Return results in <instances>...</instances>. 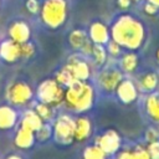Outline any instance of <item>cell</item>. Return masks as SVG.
Here are the masks:
<instances>
[{
	"instance_id": "obj_18",
	"label": "cell",
	"mask_w": 159,
	"mask_h": 159,
	"mask_svg": "<svg viewBox=\"0 0 159 159\" xmlns=\"http://www.w3.org/2000/svg\"><path fill=\"white\" fill-rule=\"evenodd\" d=\"M35 140H36L35 139V133L32 130L19 127V129L16 130V134H15L14 143L20 149H30L34 145Z\"/></svg>"
},
{
	"instance_id": "obj_10",
	"label": "cell",
	"mask_w": 159,
	"mask_h": 159,
	"mask_svg": "<svg viewBox=\"0 0 159 159\" xmlns=\"http://www.w3.org/2000/svg\"><path fill=\"white\" fill-rule=\"evenodd\" d=\"M68 68L71 70L73 77L80 81H88L91 77V67L89 65L81 58L80 56H71L67 62Z\"/></svg>"
},
{
	"instance_id": "obj_20",
	"label": "cell",
	"mask_w": 159,
	"mask_h": 159,
	"mask_svg": "<svg viewBox=\"0 0 159 159\" xmlns=\"http://www.w3.org/2000/svg\"><path fill=\"white\" fill-rule=\"evenodd\" d=\"M119 65L123 73H133L138 67V56L134 52H127L122 55Z\"/></svg>"
},
{
	"instance_id": "obj_33",
	"label": "cell",
	"mask_w": 159,
	"mask_h": 159,
	"mask_svg": "<svg viewBox=\"0 0 159 159\" xmlns=\"http://www.w3.org/2000/svg\"><path fill=\"white\" fill-rule=\"evenodd\" d=\"M117 159H133L132 155V149H123L118 153Z\"/></svg>"
},
{
	"instance_id": "obj_19",
	"label": "cell",
	"mask_w": 159,
	"mask_h": 159,
	"mask_svg": "<svg viewBox=\"0 0 159 159\" xmlns=\"http://www.w3.org/2000/svg\"><path fill=\"white\" fill-rule=\"evenodd\" d=\"M42 123H43V120L40 118V116L34 109H27L26 112H24V114L20 119V127L30 129L34 133L42 125Z\"/></svg>"
},
{
	"instance_id": "obj_39",
	"label": "cell",
	"mask_w": 159,
	"mask_h": 159,
	"mask_svg": "<svg viewBox=\"0 0 159 159\" xmlns=\"http://www.w3.org/2000/svg\"><path fill=\"white\" fill-rule=\"evenodd\" d=\"M137 1H139V0H137Z\"/></svg>"
},
{
	"instance_id": "obj_26",
	"label": "cell",
	"mask_w": 159,
	"mask_h": 159,
	"mask_svg": "<svg viewBox=\"0 0 159 159\" xmlns=\"http://www.w3.org/2000/svg\"><path fill=\"white\" fill-rule=\"evenodd\" d=\"M52 137V125L48 122H43L42 125L35 132V139L39 142H46Z\"/></svg>"
},
{
	"instance_id": "obj_40",
	"label": "cell",
	"mask_w": 159,
	"mask_h": 159,
	"mask_svg": "<svg viewBox=\"0 0 159 159\" xmlns=\"http://www.w3.org/2000/svg\"><path fill=\"white\" fill-rule=\"evenodd\" d=\"M157 159H159V158H157Z\"/></svg>"
},
{
	"instance_id": "obj_37",
	"label": "cell",
	"mask_w": 159,
	"mask_h": 159,
	"mask_svg": "<svg viewBox=\"0 0 159 159\" xmlns=\"http://www.w3.org/2000/svg\"><path fill=\"white\" fill-rule=\"evenodd\" d=\"M149 2H152L153 5H155L157 7H159V0H149Z\"/></svg>"
},
{
	"instance_id": "obj_27",
	"label": "cell",
	"mask_w": 159,
	"mask_h": 159,
	"mask_svg": "<svg viewBox=\"0 0 159 159\" xmlns=\"http://www.w3.org/2000/svg\"><path fill=\"white\" fill-rule=\"evenodd\" d=\"M106 45H107L106 50H107V52H108L112 57H118V56L122 53V46H120L119 43H117L114 40H109Z\"/></svg>"
},
{
	"instance_id": "obj_15",
	"label": "cell",
	"mask_w": 159,
	"mask_h": 159,
	"mask_svg": "<svg viewBox=\"0 0 159 159\" xmlns=\"http://www.w3.org/2000/svg\"><path fill=\"white\" fill-rule=\"evenodd\" d=\"M30 35H31L30 27L24 21H16V22L11 24V26L9 27L10 39L17 43H24V42L29 41Z\"/></svg>"
},
{
	"instance_id": "obj_11",
	"label": "cell",
	"mask_w": 159,
	"mask_h": 159,
	"mask_svg": "<svg viewBox=\"0 0 159 159\" xmlns=\"http://www.w3.org/2000/svg\"><path fill=\"white\" fill-rule=\"evenodd\" d=\"M0 57L5 62H15L21 57V51H20V43L12 41L11 39L5 40L0 43Z\"/></svg>"
},
{
	"instance_id": "obj_29",
	"label": "cell",
	"mask_w": 159,
	"mask_h": 159,
	"mask_svg": "<svg viewBox=\"0 0 159 159\" xmlns=\"http://www.w3.org/2000/svg\"><path fill=\"white\" fill-rule=\"evenodd\" d=\"M132 155H133V159H150L147 148L142 145H137L135 148H133Z\"/></svg>"
},
{
	"instance_id": "obj_16",
	"label": "cell",
	"mask_w": 159,
	"mask_h": 159,
	"mask_svg": "<svg viewBox=\"0 0 159 159\" xmlns=\"http://www.w3.org/2000/svg\"><path fill=\"white\" fill-rule=\"evenodd\" d=\"M17 112L14 109V107L2 104L0 106V129L7 130L12 129L17 123Z\"/></svg>"
},
{
	"instance_id": "obj_36",
	"label": "cell",
	"mask_w": 159,
	"mask_h": 159,
	"mask_svg": "<svg viewBox=\"0 0 159 159\" xmlns=\"http://www.w3.org/2000/svg\"><path fill=\"white\" fill-rule=\"evenodd\" d=\"M6 159H22L20 155H17V154H10Z\"/></svg>"
},
{
	"instance_id": "obj_32",
	"label": "cell",
	"mask_w": 159,
	"mask_h": 159,
	"mask_svg": "<svg viewBox=\"0 0 159 159\" xmlns=\"http://www.w3.org/2000/svg\"><path fill=\"white\" fill-rule=\"evenodd\" d=\"M26 7H27V10L30 11V12H37L39 11V2L36 1V0H29L27 2H26Z\"/></svg>"
},
{
	"instance_id": "obj_35",
	"label": "cell",
	"mask_w": 159,
	"mask_h": 159,
	"mask_svg": "<svg viewBox=\"0 0 159 159\" xmlns=\"http://www.w3.org/2000/svg\"><path fill=\"white\" fill-rule=\"evenodd\" d=\"M118 5L123 9H127L130 5V0H118Z\"/></svg>"
},
{
	"instance_id": "obj_6",
	"label": "cell",
	"mask_w": 159,
	"mask_h": 159,
	"mask_svg": "<svg viewBox=\"0 0 159 159\" xmlns=\"http://www.w3.org/2000/svg\"><path fill=\"white\" fill-rule=\"evenodd\" d=\"M34 97V91L29 83L24 81H12L7 84L5 89V98L11 106L22 107L31 102Z\"/></svg>"
},
{
	"instance_id": "obj_5",
	"label": "cell",
	"mask_w": 159,
	"mask_h": 159,
	"mask_svg": "<svg viewBox=\"0 0 159 159\" xmlns=\"http://www.w3.org/2000/svg\"><path fill=\"white\" fill-rule=\"evenodd\" d=\"M52 122V138L55 139V142L62 145L71 144L75 140V119L70 114H61Z\"/></svg>"
},
{
	"instance_id": "obj_23",
	"label": "cell",
	"mask_w": 159,
	"mask_h": 159,
	"mask_svg": "<svg viewBox=\"0 0 159 159\" xmlns=\"http://www.w3.org/2000/svg\"><path fill=\"white\" fill-rule=\"evenodd\" d=\"M55 80H56L62 87H65V88H66L67 86H70L73 81H76V78L73 77V75H72V72H71V70L68 68L67 65H65L60 71L56 72Z\"/></svg>"
},
{
	"instance_id": "obj_24",
	"label": "cell",
	"mask_w": 159,
	"mask_h": 159,
	"mask_svg": "<svg viewBox=\"0 0 159 159\" xmlns=\"http://www.w3.org/2000/svg\"><path fill=\"white\" fill-rule=\"evenodd\" d=\"M107 50L104 47V45H98V43H93V48H92V53L91 56L93 57L94 62L97 66H102L107 62Z\"/></svg>"
},
{
	"instance_id": "obj_17",
	"label": "cell",
	"mask_w": 159,
	"mask_h": 159,
	"mask_svg": "<svg viewBox=\"0 0 159 159\" xmlns=\"http://www.w3.org/2000/svg\"><path fill=\"white\" fill-rule=\"evenodd\" d=\"M89 40L93 43L98 45H106L109 41L111 34L107 29V26L102 22H93L89 27Z\"/></svg>"
},
{
	"instance_id": "obj_14",
	"label": "cell",
	"mask_w": 159,
	"mask_h": 159,
	"mask_svg": "<svg viewBox=\"0 0 159 159\" xmlns=\"http://www.w3.org/2000/svg\"><path fill=\"white\" fill-rule=\"evenodd\" d=\"M92 133V123L89 118L81 116L75 119V129H73V139L76 142H83L89 138Z\"/></svg>"
},
{
	"instance_id": "obj_1",
	"label": "cell",
	"mask_w": 159,
	"mask_h": 159,
	"mask_svg": "<svg viewBox=\"0 0 159 159\" xmlns=\"http://www.w3.org/2000/svg\"><path fill=\"white\" fill-rule=\"evenodd\" d=\"M111 37L127 50H137L142 46L145 32L143 25L129 15H123L113 24Z\"/></svg>"
},
{
	"instance_id": "obj_21",
	"label": "cell",
	"mask_w": 159,
	"mask_h": 159,
	"mask_svg": "<svg viewBox=\"0 0 159 159\" xmlns=\"http://www.w3.org/2000/svg\"><path fill=\"white\" fill-rule=\"evenodd\" d=\"M88 40H89V37L87 36V34L83 30H73L68 36V42H70L71 47L75 50H78V51L84 46V43Z\"/></svg>"
},
{
	"instance_id": "obj_31",
	"label": "cell",
	"mask_w": 159,
	"mask_h": 159,
	"mask_svg": "<svg viewBox=\"0 0 159 159\" xmlns=\"http://www.w3.org/2000/svg\"><path fill=\"white\" fill-rule=\"evenodd\" d=\"M144 137H145V140H147L148 143L154 142V140H159V132H158L155 128H149V129L145 132Z\"/></svg>"
},
{
	"instance_id": "obj_22",
	"label": "cell",
	"mask_w": 159,
	"mask_h": 159,
	"mask_svg": "<svg viewBox=\"0 0 159 159\" xmlns=\"http://www.w3.org/2000/svg\"><path fill=\"white\" fill-rule=\"evenodd\" d=\"M34 111L40 116V118L43 120V122H52L55 119V109L50 104H46V103H42V102H37Z\"/></svg>"
},
{
	"instance_id": "obj_8",
	"label": "cell",
	"mask_w": 159,
	"mask_h": 159,
	"mask_svg": "<svg viewBox=\"0 0 159 159\" xmlns=\"http://www.w3.org/2000/svg\"><path fill=\"white\" fill-rule=\"evenodd\" d=\"M96 144L107 155H112V154H114L119 150L122 140H120V135L114 129H108L97 138Z\"/></svg>"
},
{
	"instance_id": "obj_7",
	"label": "cell",
	"mask_w": 159,
	"mask_h": 159,
	"mask_svg": "<svg viewBox=\"0 0 159 159\" xmlns=\"http://www.w3.org/2000/svg\"><path fill=\"white\" fill-rule=\"evenodd\" d=\"M123 78L124 77L122 70H118L116 67H106L98 73L97 84L102 91L107 93H112L116 91L117 86Z\"/></svg>"
},
{
	"instance_id": "obj_12",
	"label": "cell",
	"mask_w": 159,
	"mask_h": 159,
	"mask_svg": "<svg viewBox=\"0 0 159 159\" xmlns=\"http://www.w3.org/2000/svg\"><path fill=\"white\" fill-rule=\"evenodd\" d=\"M144 111L147 117L153 122L159 124V91L148 93L144 101Z\"/></svg>"
},
{
	"instance_id": "obj_3",
	"label": "cell",
	"mask_w": 159,
	"mask_h": 159,
	"mask_svg": "<svg viewBox=\"0 0 159 159\" xmlns=\"http://www.w3.org/2000/svg\"><path fill=\"white\" fill-rule=\"evenodd\" d=\"M36 96L39 102L46 103L55 107L63 104L65 98V87H62L55 78H47L40 82L36 89Z\"/></svg>"
},
{
	"instance_id": "obj_25",
	"label": "cell",
	"mask_w": 159,
	"mask_h": 159,
	"mask_svg": "<svg viewBox=\"0 0 159 159\" xmlns=\"http://www.w3.org/2000/svg\"><path fill=\"white\" fill-rule=\"evenodd\" d=\"M83 159H107V154L97 144H93L83 150Z\"/></svg>"
},
{
	"instance_id": "obj_4",
	"label": "cell",
	"mask_w": 159,
	"mask_h": 159,
	"mask_svg": "<svg viewBox=\"0 0 159 159\" xmlns=\"http://www.w3.org/2000/svg\"><path fill=\"white\" fill-rule=\"evenodd\" d=\"M67 16L66 0H45L41 7V19L48 27L57 29L65 21Z\"/></svg>"
},
{
	"instance_id": "obj_30",
	"label": "cell",
	"mask_w": 159,
	"mask_h": 159,
	"mask_svg": "<svg viewBox=\"0 0 159 159\" xmlns=\"http://www.w3.org/2000/svg\"><path fill=\"white\" fill-rule=\"evenodd\" d=\"M145 148L148 150V154H149L150 159L159 158V140H154V142L148 143V145Z\"/></svg>"
},
{
	"instance_id": "obj_13",
	"label": "cell",
	"mask_w": 159,
	"mask_h": 159,
	"mask_svg": "<svg viewBox=\"0 0 159 159\" xmlns=\"http://www.w3.org/2000/svg\"><path fill=\"white\" fill-rule=\"evenodd\" d=\"M135 84L139 92H143V93L154 92L159 86V76L157 72H153V71L145 72L138 78Z\"/></svg>"
},
{
	"instance_id": "obj_34",
	"label": "cell",
	"mask_w": 159,
	"mask_h": 159,
	"mask_svg": "<svg viewBox=\"0 0 159 159\" xmlns=\"http://www.w3.org/2000/svg\"><path fill=\"white\" fill-rule=\"evenodd\" d=\"M157 6L155 5H153L152 2H148L147 5H145V7H144V11L147 12V14H149V15H153V14H155L157 12Z\"/></svg>"
},
{
	"instance_id": "obj_38",
	"label": "cell",
	"mask_w": 159,
	"mask_h": 159,
	"mask_svg": "<svg viewBox=\"0 0 159 159\" xmlns=\"http://www.w3.org/2000/svg\"><path fill=\"white\" fill-rule=\"evenodd\" d=\"M155 57H157V62L159 63V50L157 51V53H155Z\"/></svg>"
},
{
	"instance_id": "obj_2",
	"label": "cell",
	"mask_w": 159,
	"mask_h": 159,
	"mask_svg": "<svg viewBox=\"0 0 159 159\" xmlns=\"http://www.w3.org/2000/svg\"><path fill=\"white\" fill-rule=\"evenodd\" d=\"M63 103L76 113H84L94 104V89L87 81H73L65 88Z\"/></svg>"
},
{
	"instance_id": "obj_9",
	"label": "cell",
	"mask_w": 159,
	"mask_h": 159,
	"mask_svg": "<svg viewBox=\"0 0 159 159\" xmlns=\"http://www.w3.org/2000/svg\"><path fill=\"white\" fill-rule=\"evenodd\" d=\"M114 92H116L118 99L124 104H129V103L134 102L138 98V93H139L137 84L129 78H123L119 82V84L117 86Z\"/></svg>"
},
{
	"instance_id": "obj_28",
	"label": "cell",
	"mask_w": 159,
	"mask_h": 159,
	"mask_svg": "<svg viewBox=\"0 0 159 159\" xmlns=\"http://www.w3.org/2000/svg\"><path fill=\"white\" fill-rule=\"evenodd\" d=\"M20 51H21V57L30 58L35 53V47H34L32 43H30L29 41H26L24 43H20Z\"/></svg>"
}]
</instances>
